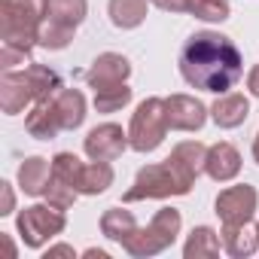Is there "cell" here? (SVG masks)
I'll list each match as a JSON object with an SVG mask.
<instances>
[{
    "label": "cell",
    "instance_id": "cell-17",
    "mask_svg": "<svg viewBox=\"0 0 259 259\" xmlns=\"http://www.w3.org/2000/svg\"><path fill=\"white\" fill-rule=\"evenodd\" d=\"M52 101H55V110H58V119H61L64 132H76V128L85 122L89 104H85V95L79 89H61Z\"/></svg>",
    "mask_w": 259,
    "mask_h": 259
},
{
    "label": "cell",
    "instance_id": "cell-20",
    "mask_svg": "<svg viewBox=\"0 0 259 259\" xmlns=\"http://www.w3.org/2000/svg\"><path fill=\"white\" fill-rule=\"evenodd\" d=\"M223 253V241L220 232L210 226H195L183 244V259H213Z\"/></svg>",
    "mask_w": 259,
    "mask_h": 259
},
{
    "label": "cell",
    "instance_id": "cell-12",
    "mask_svg": "<svg viewBox=\"0 0 259 259\" xmlns=\"http://www.w3.org/2000/svg\"><path fill=\"white\" fill-rule=\"evenodd\" d=\"M204 174L217 183H229L241 174V153L235 144L229 141H217L207 147V162H204Z\"/></svg>",
    "mask_w": 259,
    "mask_h": 259
},
{
    "label": "cell",
    "instance_id": "cell-23",
    "mask_svg": "<svg viewBox=\"0 0 259 259\" xmlns=\"http://www.w3.org/2000/svg\"><path fill=\"white\" fill-rule=\"evenodd\" d=\"M89 16V0H46V19L67 25V28H79Z\"/></svg>",
    "mask_w": 259,
    "mask_h": 259
},
{
    "label": "cell",
    "instance_id": "cell-26",
    "mask_svg": "<svg viewBox=\"0 0 259 259\" xmlns=\"http://www.w3.org/2000/svg\"><path fill=\"white\" fill-rule=\"evenodd\" d=\"M73 34H76V28L58 25V22H52V19H46V16H43L40 34H37V46H43V49H49V52H61V49H67V46H70Z\"/></svg>",
    "mask_w": 259,
    "mask_h": 259
},
{
    "label": "cell",
    "instance_id": "cell-6",
    "mask_svg": "<svg viewBox=\"0 0 259 259\" xmlns=\"http://www.w3.org/2000/svg\"><path fill=\"white\" fill-rule=\"evenodd\" d=\"M64 229H67V210H61V207H55L49 201L31 204V207L19 210V217H16V232H19L22 244L31 247V250L46 247Z\"/></svg>",
    "mask_w": 259,
    "mask_h": 259
},
{
    "label": "cell",
    "instance_id": "cell-28",
    "mask_svg": "<svg viewBox=\"0 0 259 259\" xmlns=\"http://www.w3.org/2000/svg\"><path fill=\"white\" fill-rule=\"evenodd\" d=\"M0 192H4V204H0V217H10L16 210V192L10 180H0Z\"/></svg>",
    "mask_w": 259,
    "mask_h": 259
},
{
    "label": "cell",
    "instance_id": "cell-29",
    "mask_svg": "<svg viewBox=\"0 0 259 259\" xmlns=\"http://www.w3.org/2000/svg\"><path fill=\"white\" fill-rule=\"evenodd\" d=\"M162 13H189V0H150Z\"/></svg>",
    "mask_w": 259,
    "mask_h": 259
},
{
    "label": "cell",
    "instance_id": "cell-32",
    "mask_svg": "<svg viewBox=\"0 0 259 259\" xmlns=\"http://www.w3.org/2000/svg\"><path fill=\"white\" fill-rule=\"evenodd\" d=\"M82 256H89V259H107V250H98V247H89Z\"/></svg>",
    "mask_w": 259,
    "mask_h": 259
},
{
    "label": "cell",
    "instance_id": "cell-34",
    "mask_svg": "<svg viewBox=\"0 0 259 259\" xmlns=\"http://www.w3.org/2000/svg\"><path fill=\"white\" fill-rule=\"evenodd\" d=\"M0 241H4V244H7V250H10V256L16 259V247H13V241H10V235H4V232H0Z\"/></svg>",
    "mask_w": 259,
    "mask_h": 259
},
{
    "label": "cell",
    "instance_id": "cell-11",
    "mask_svg": "<svg viewBox=\"0 0 259 259\" xmlns=\"http://www.w3.org/2000/svg\"><path fill=\"white\" fill-rule=\"evenodd\" d=\"M128 76H132V61H128L125 55H119V52H101L92 61V67L85 70V82H89L92 92L128 82Z\"/></svg>",
    "mask_w": 259,
    "mask_h": 259
},
{
    "label": "cell",
    "instance_id": "cell-10",
    "mask_svg": "<svg viewBox=\"0 0 259 259\" xmlns=\"http://www.w3.org/2000/svg\"><path fill=\"white\" fill-rule=\"evenodd\" d=\"M37 104L34 82L28 79L25 70H4L0 76V110L7 116H19L22 110Z\"/></svg>",
    "mask_w": 259,
    "mask_h": 259
},
{
    "label": "cell",
    "instance_id": "cell-25",
    "mask_svg": "<svg viewBox=\"0 0 259 259\" xmlns=\"http://www.w3.org/2000/svg\"><path fill=\"white\" fill-rule=\"evenodd\" d=\"M132 85L119 82V85H107V89H95V110L98 113H119L122 107L132 104Z\"/></svg>",
    "mask_w": 259,
    "mask_h": 259
},
{
    "label": "cell",
    "instance_id": "cell-13",
    "mask_svg": "<svg viewBox=\"0 0 259 259\" xmlns=\"http://www.w3.org/2000/svg\"><path fill=\"white\" fill-rule=\"evenodd\" d=\"M220 241H223V253H229L232 259H247V256L259 253V223L250 220V223L223 226Z\"/></svg>",
    "mask_w": 259,
    "mask_h": 259
},
{
    "label": "cell",
    "instance_id": "cell-7",
    "mask_svg": "<svg viewBox=\"0 0 259 259\" xmlns=\"http://www.w3.org/2000/svg\"><path fill=\"white\" fill-rule=\"evenodd\" d=\"M213 210L220 217L223 226H235V223H250L259 210V192L250 183H238V186H226L217 201Z\"/></svg>",
    "mask_w": 259,
    "mask_h": 259
},
{
    "label": "cell",
    "instance_id": "cell-22",
    "mask_svg": "<svg viewBox=\"0 0 259 259\" xmlns=\"http://www.w3.org/2000/svg\"><path fill=\"white\" fill-rule=\"evenodd\" d=\"M171 162H177L189 177H201L204 174V162H207V147L201 144V141H180L174 150H171V156H168Z\"/></svg>",
    "mask_w": 259,
    "mask_h": 259
},
{
    "label": "cell",
    "instance_id": "cell-27",
    "mask_svg": "<svg viewBox=\"0 0 259 259\" xmlns=\"http://www.w3.org/2000/svg\"><path fill=\"white\" fill-rule=\"evenodd\" d=\"M186 16H195V19L210 22V25H223L232 16V7H229V0H189Z\"/></svg>",
    "mask_w": 259,
    "mask_h": 259
},
{
    "label": "cell",
    "instance_id": "cell-4",
    "mask_svg": "<svg viewBox=\"0 0 259 259\" xmlns=\"http://www.w3.org/2000/svg\"><path fill=\"white\" fill-rule=\"evenodd\" d=\"M180 229H183L180 210L177 207H159L147 226H138V232L122 244V250L128 256H135V259L159 256L162 250H168L180 238Z\"/></svg>",
    "mask_w": 259,
    "mask_h": 259
},
{
    "label": "cell",
    "instance_id": "cell-1",
    "mask_svg": "<svg viewBox=\"0 0 259 259\" xmlns=\"http://www.w3.org/2000/svg\"><path fill=\"white\" fill-rule=\"evenodd\" d=\"M180 76L192 89L226 95L244 76V55L232 37L220 31H195L180 49Z\"/></svg>",
    "mask_w": 259,
    "mask_h": 259
},
{
    "label": "cell",
    "instance_id": "cell-16",
    "mask_svg": "<svg viewBox=\"0 0 259 259\" xmlns=\"http://www.w3.org/2000/svg\"><path fill=\"white\" fill-rule=\"evenodd\" d=\"M19 189L31 198H43L46 195V186H49V177H52V159H43V156H28L22 165H19Z\"/></svg>",
    "mask_w": 259,
    "mask_h": 259
},
{
    "label": "cell",
    "instance_id": "cell-15",
    "mask_svg": "<svg viewBox=\"0 0 259 259\" xmlns=\"http://www.w3.org/2000/svg\"><path fill=\"white\" fill-rule=\"evenodd\" d=\"M25 128H28V135L37 138V141H52V138H58V132H64V128H61L55 101H52V98L37 101V104L28 110V116H25Z\"/></svg>",
    "mask_w": 259,
    "mask_h": 259
},
{
    "label": "cell",
    "instance_id": "cell-31",
    "mask_svg": "<svg viewBox=\"0 0 259 259\" xmlns=\"http://www.w3.org/2000/svg\"><path fill=\"white\" fill-rule=\"evenodd\" d=\"M49 256H76V253H73V247H67V244H55V247L46 250V259H49Z\"/></svg>",
    "mask_w": 259,
    "mask_h": 259
},
{
    "label": "cell",
    "instance_id": "cell-14",
    "mask_svg": "<svg viewBox=\"0 0 259 259\" xmlns=\"http://www.w3.org/2000/svg\"><path fill=\"white\" fill-rule=\"evenodd\" d=\"M250 116V98L241 95V92H226V95H217V101L210 104V119L226 128V132H232V128L244 125Z\"/></svg>",
    "mask_w": 259,
    "mask_h": 259
},
{
    "label": "cell",
    "instance_id": "cell-3",
    "mask_svg": "<svg viewBox=\"0 0 259 259\" xmlns=\"http://www.w3.org/2000/svg\"><path fill=\"white\" fill-rule=\"evenodd\" d=\"M46 16V0H4L0 4V40L7 49L31 55Z\"/></svg>",
    "mask_w": 259,
    "mask_h": 259
},
{
    "label": "cell",
    "instance_id": "cell-24",
    "mask_svg": "<svg viewBox=\"0 0 259 259\" xmlns=\"http://www.w3.org/2000/svg\"><path fill=\"white\" fill-rule=\"evenodd\" d=\"M25 73H28V79L34 82V92H37V101H46V98H55L64 85H61V76L52 70V67H46V64H37V61H28V67H25Z\"/></svg>",
    "mask_w": 259,
    "mask_h": 259
},
{
    "label": "cell",
    "instance_id": "cell-5",
    "mask_svg": "<svg viewBox=\"0 0 259 259\" xmlns=\"http://www.w3.org/2000/svg\"><path fill=\"white\" fill-rule=\"evenodd\" d=\"M168 132H171V125H168V113H165V98H147L132 113L128 144H132L135 153H153L162 147Z\"/></svg>",
    "mask_w": 259,
    "mask_h": 259
},
{
    "label": "cell",
    "instance_id": "cell-8",
    "mask_svg": "<svg viewBox=\"0 0 259 259\" xmlns=\"http://www.w3.org/2000/svg\"><path fill=\"white\" fill-rule=\"evenodd\" d=\"M82 150L95 162H116L125 150H132V144H128V132H122V125L101 122V125H95L92 132L85 135Z\"/></svg>",
    "mask_w": 259,
    "mask_h": 259
},
{
    "label": "cell",
    "instance_id": "cell-2",
    "mask_svg": "<svg viewBox=\"0 0 259 259\" xmlns=\"http://www.w3.org/2000/svg\"><path fill=\"white\" fill-rule=\"evenodd\" d=\"M195 186V177H189L177 162L165 159L156 165H144L135 177V183L125 189L122 201L135 204V201H147V198H174V195H189Z\"/></svg>",
    "mask_w": 259,
    "mask_h": 259
},
{
    "label": "cell",
    "instance_id": "cell-30",
    "mask_svg": "<svg viewBox=\"0 0 259 259\" xmlns=\"http://www.w3.org/2000/svg\"><path fill=\"white\" fill-rule=\"evenodd\" d=\"M247 92H250L253 98H259V64L247 70Z\"/></svg>",
    "mask_w": 259,
    "mask_h": 259
},
{
    "label": "cell",
    "instance_id": "cell-9",
    "mask_svg": "<svg viewBox=\"0 0 259 259\" xmlns=\"http://www.w3.org/2000/svg\"><path fill=\"white\" fill-rule=\"evenodd\" d=\"M165 113L171 132H201L204 122L210 119V107H204L192 95H168L165 98Z\"/></svg>",
    "mask_w": 259,
    "mask_h": 259
},
{
    "label": "cell",
    "instance_id": "cell-33",
    "mask_svg": "<svg viewBox=\"0 0 259 259\" xmlns=\"http://www.w3.org/2000/svg\"><path fill=\"white\" fill-rule=\"evenodd\" d=\"M250 153H253V162L259 165V132H256V138H253V147H250Z\"/></svg>",
    "mask_w": 259,
    "mask_h": 259
},
{
    "label": "cell",
    "instance_id": "cell-18",
    "mask_svg": "<svg viewBox=\"0 0 259 259\" xmlns=\"http://www.w3.org/2000/svg\"><path fill=\"white\" fill-rule=\"evenodd\" d=\"M116 174H113V165L110 162H82L79 168V180H76V192L79 195H104L110 186H113Z\"/></svg>",
    "mask_w": 259,
    "mask_h": 259
},
{
    "label": "cell",
    "instance_id": "cell-21",
    "mask_svg": "<svg viewBox=\"0 0 259 259\" xmlns=\"http://www.w3.org/2000/svg\"><path fill=\"white\" fill-rule=\"evenodd\" d=\"M138 232V220L132 210H125V207H110L101 213V235L113 244H125L128 238H132Z\"/></svg>",
    "mask_w": 259,
    "mask_h": 259
},
{
    "label": "cell",
    "instance_id": "cell-19",
    "mask_svg": "<svg viewBox=\"0 0 259 259\" xmlns=\"http://www.w3.org/2000/svg\"><path fill=\"white\" fill-rule=\"evenodd\" d=\"M147 10L150 0H110L107 4V16L113 22V28L119 31H135L147 22Z\"/></svg>",
    "mask_w": 259,
    "mask_h": 259
}]
</instances>
